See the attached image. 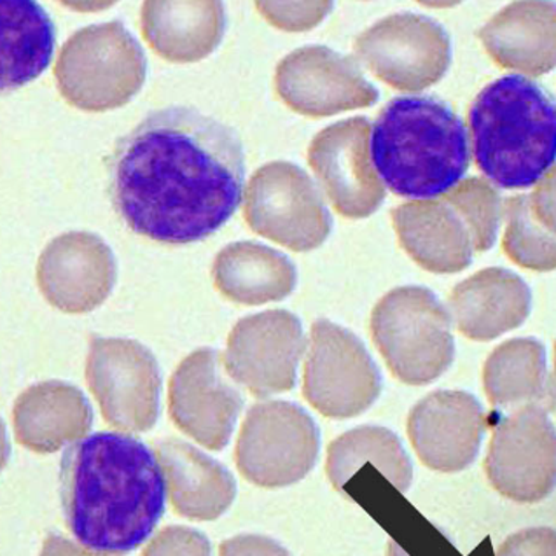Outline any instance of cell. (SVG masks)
Here are the masks:
<instances>
[{"mask_svg":"<svg viewBox=\"0 0 556 556\" xmlns=\"http://www.w3.org/2000/svg\"><path fill=\"white\" fill-rule=\"evenodd\" d=\"M109 198L142 237L170 245L202 242L242 202L245 156L237 131L193 108L149 113L116 140Z\"/></svg>","mask_w":556,"mask_h":556,"instance_id":"1","label":"cell"},{"mask_svg":"<svg viewBox=\"0 0 556 556\" xmlns=\"http://www.w3.org/2000/svg\"><path fill=\"white\" fill-rule=\"evenodd\" d=\"M165 478L142 441L97 432L63 454L60 498L71 534L88 549L130 553L165 513Z\"/></svg>","mask_w":556,"mask_h":556,"instance_id":"2","label":"cell"},{"mask_svg":"<svg viewBox=\"0 0 556 556\" xmlns=\"http://www.w3.org/2000/svg\"><path fill=\"white\" fill-rule=\"evenodd\" d=\"M371 157L378 176L395 194L431 200L448 193L466 174V126L440 100L397 97L372 126Z\"/></svg>","mask_w":556,"mask_h":556,"instance_id":"3","label":"cell"},{"mask_svg":"<svg viewBox=\"0 0 556 556\" xmlns=\"http://www.w3.org/2000/svg\"><path fill=\"white\" fill-rule=\"evenodd\" d=\"M476 165L504 189L543 179L556 160V103L523 76L490 83L469 111Z\"/></svg>","mask_w":556,"mask_h":556,"instance_id":"4","label":"cell"},{"mask_svg":"<svg viewBox=\"0 0 556 556\" xmlns=\"http://www.w3.org/2000/svg\"><path fill=\"white\" fill-rule=\"evenodd\" d=\"M146 74L142 46L117 20L88 25L68 37L54 67L63 99L88 113L130 102L144 85Z\"/></svg>","mask_w":556,"mask_h":556,"instance_id":"5","label":"cell"},{"mask_svg":"<svg viewBox=\"0 0 556 556\" xmlns=\"http://www.w3.org/2000/svg\"><path fill=\"white\" fill-rule=\"evenodd\" d=\"M371 337L387 366L408 386H427L452 366V319L434 292L406 286L378 301Z\"/></svg>","mask_w":556,"mask_h":556,"instance_id":"6","label":"cell"},{"mask_svg":"<svg viewBox=\"0 0 556 556\" xmlns=\"http://www.w3.org/2000/svg\"><path fill=\"white\" fill-rule=\"evenodd\" d=\"M319 450V427L300 404L266 401L245 415L235 457L245 480L263 489H282L314 469Z\"/></svg>","mask_w":556,"mask_h":556,"instance_id":"7","label":"cell"},{"mask_svg":"<svg viewBox=\"0 0 556 556\" xmlns=\"http://www.w3.org/2000/svg\"><path fill=\"white\" fill-rule=\"evenodd\" d=\"M243 214L257 235L296 252L319 248L332 228L317 185L288 162L268 163L252 176Z\"/></svg>","mask_w":556,"mask_h":556,"instance_id":"8","label":"cell"},{"mask_svg":"<svg viewBox=\"0 0 556 556\" xmlns=\"http://www.w3.org/2000/svg\"><path fill=\"white\" fill-rule=\"evenodd\" d=\"M86 381L109 426L125 432L156 426L162 372L148 346L126 338L91 337Z\"/></svg>","mask_w":556,"mask_h":556,"instance_id":"9","label":"cell"},{"mask_svg":"<svg viewBox=\"0 0 556 556\" xmlns=\"http://www.w3.org/2000/svg\"><path fill=\"white\" fill-rule=\"evenodd\" d=\"M380 392V369L363 341L331 320H315L303 378L306 401L324 417L352 418L371 408Z\"/></svg>","mask_w":556,"mask_h":556,"instance_id":"10","label":"cell"},{"mask_svg":"<svg viewBox=\"0 0 556 556\" xmlns=\"http://www.w3.org/2000/svg\"><path fill=\"white\" fill-rule=\"evenodd\" d=\"M355 56L395 90L420 91L440 81L452 60L450 37L424 14L397 13L364 30Z\"/></svg>","mask_w":556,"mask_h":556,"instance_id":"11","label":"cell"},{"mask_svg":"<svg viewBox=\"0 0 556 556\" xmlns=\"http://www.w3.org/2000/svg\"><path fill=\"white\" fill-rule=\"evenodd\" d=\"M484 472L498 494L534 504L556 486V429L539 404H526L494 427Z\"/></svg>","mask_w":556,"mask_h":556,"instance_id":"12","label":"cell"},{"mask_svg":"<svg viewBox=\"0 0 556 556\" xmlns=\"http://www.w3.org/2000/svg\"><path fill=\"white\" fill-rule=\"evenodd\" d=\"M305 346V332L296 315L288 309H268L235 324L225 366L229 377L251 394L268 397L294 389Z\"/></svg>","mask_w":556,"mask_h":556,"instance_id":"13","label":"cell"},{"mask_svg":"<svg viewBox=\"0 0 556 556\" xmlns=\"http://www.w3.org/2000/svg\"><path fill=\"white\" fill-rule=\"evenodd\" d=\"M225 355L200 349L177 366L168 387V412L180 431L205 448L228 446L243 397L229 380Z\"/></svg>","mask_w":556,"mask_h":556,"instance_id":"14","label":"cell"},{"mask_svg":"<svg viewBox=\"0 0 556 556\" xmlns=\"http://www.w3.org/2000/svg\"><path fill=\"white\" fill-rule=\"evenodd\" d=\"M371 126L366 117L334 123L315 135L308 163L341 216L363 219L386 200V186L371 162Z\"/></svg>","mask_w":556,"mask_h":556,"instance_id":"15","label":"cell"},{"mask_svg":"<svg viewBox=\"0 0 556 556\" xmlns=\"http://www.w3.org/2000/svg\"><path fill=\"white\" fill-rule=\"evenodd\" d=\"M275 86L292 111L312 117L368 108L380 97L354 59L326 46H305L288 54L278 63Z\"/></svg>","mask_w":556,"mask_h":556,"instance_id":"16","label":"cell"},{"mask_svg":"<svg viewBox=\"0 0 556 556\" xmlns=\"http://www.w3.org/2000/svg\"><path fill=\"white\" fill-rule=\"evenodd\" d=\"M117 263L99 235L68 231L51 240L37 263V283L51 305L86 314L113 292Z\"/></svg>","mask_w":556,"mask_h":556,"instance_id":"17","label":"cell"},{"mask_svg":"<svg viewBox=\"0 0 556 556\" xmlns=\"http://www.w3.org/2000/svg\"><path fill=\"white\" fill-rule=\"evenodd\" d=\"M486 417L480 401L463 391H435L415 404L408 435L432 471H464L480 454Z\"/></svg>","mask_w":556,"mask_h":556,"instance_id":"18","label":"cell"},{"mask_svg":"<svg viewBox=\"0 0 556 556\" xmlns=\"http://www.w3.org/2000/svg\"><path fill=\"white\" fill-rule=\"evenodd\" d=\"M392 223L404 251L432 274H458L481 252L471 217L450 191L395 206Z\"/></svg>","mask_w":556,"mask_h":556,"instance_id":"19","label":"cell"},{"mask_svg":"<svg viewBox=\"0 0 556 556\" xmlns=\"http://www.w3.org/2000/svg\"><path fill=\"white\" fill-rule=\"evenodd\" d=\"M14 435L36 454H54L90 432L93 409L77 387L41 381L28 387L14 403Z\"/></svg>","mask_w":556,"mask_h":556,"instance_id":"20","label":"cell"},{"mask_svg":"<svg viewBox=\"0 0 556 556\" xmlns=\"http://www.w3.org/2000/svg\"><path fill=\"white\" fill-rule=\"evenodd\" d=\"M448 303L464 337L489 341L526 323L532 292L509 269L486 268L458 283Z\"/></svg>","mask_w":556,"mask_h":556,"instance_id":"21","label":"cell"},{"mask_svg":"<svg viewBox=\"0 0 556 556\" xmlns=\"http://www.w3.org/2000/svg\"><path fill=\"white\" fill-rule=\"evenodd\" d=\"M154 454L165 472L172 506L197 521L217 520L237 497V481L223 464L185 441L163 440Z\"/></svg>","mask_w":556,"mask_h":556,"instance_id":"22","label":"cell"},{"mask_svg":"<svg viewBox=\"0 0 556 556\" xmlns=\"http://www.w3.org/2000/svg\"><path fill=\"white\" fill-rule=\"evenodd\" d=\"M484 50L503 67L543 76L556 67L555 2H515L480 30Z\"/></svg>","mask_w":556,"mask_h":556,"instance_id":"23","label":"cell"},{"mask_svg":"<svg viewBox=\"0 0 556 556\" xmlns=\"http://www.w3.org/2000/svg\"><path fill=\"white\" fill-rule=\"evenodd\" d=\"M142 34L163 59L189 63L214 53L226 31L223 2H144Z\"/></svg>","mask_w":556,"mask_h":556,"instance_id":"24","label":"cell"},{"mask_svg":"<svg viewBox=\"0 0 556 556\" xmlns=\"http://www.w3.org/2000/svg\"><path fill=\"white\" fill-rule=\"evenodd\" d=\"M217 291L242 305H263L288 298L298 282L296 266L282 252L256 242H235L212 266Z\"/></svg>","mask_w":556,"mask_h":556,"instance_id":"25","label":"cell"},{"mask_svg":"<svg viewBox=\"0 0 556 556\" xmlns=\"http://www.w3.org/2000/svg\"><path fill=\"white\" fill-rule=\"evenodd\" d=\"M2 90L22 88L50 65L54 27L31 0H2Z\"/></svg>","mask_w":556,"mask_h":556,"instance_id":"26","label":"cell"},{"mask_svg":"<svg viewBox=\"0 0 556 556\" xmlns=\"http://www.w3.org/2000/svg\"><path fill=\"white\" fill-rule=\"evenodd\" d=\"M371 463L400 492H406L413 480V466L403 443L386 427L363 426L341 434L328 448L329 480L343 492L359 467Z\"/></svg>","mask_w":556,"mask_h":556,"instance_id":"27","label":"cell"},{"mask_svg":"<svg viewBox=\"0 0 556 556\" xmlns=\"http://www.w3.org/2000/svg\"><path fill=\"white\" fill-rule=\"evenodd\" d=\"M546 349L535 338H515L498 345L484 363V392L495 408L526 406L546 392Z\"/></svg>","mask_w":556,"mask_h":556,"instance_id":"28","label":"cell"},{"mask_svg":"<svg viewBox=\"0 0 556 556\" xmlns=\"http://www.w3.org/2000/svg\"><path fill=\"white\" fill-rule=\"evenodd\" d=\"M506 233L504 252L516 265L534 271L556 268V233L549 231L532 211L530 197H513L504 203Z\"/></svg>","mask_w":556,"mask_h":556,"instance_id":"29","label":"cell"},{"mask_svg":"<svg viewBox=\"0 0 556 556\" xmlns=\"http://www.w3.org/2000/svg\"><path fill=\"white\" fill-rule=\"evenodd\" d=\"M256 5L271 25L289 31L309 30L332 10V2H257Z\"/></svg>","mask_w":556,"mask_h":556,"instance_id":"30","label":"cell"},{"mask_svg":"<svg viewBox=\"0 0 556 556\" xmlns=\"http://www.w3.org/2000/svg\"><path fill=\"white\" fill-rule=\"evenodd\" d=\"M142 556H212V546L200 530L172 526L151 539Z\"/></svg>","mask_w":556,"mask_h":556,"instance_id":"31","label":"cell"},{"mask_svg":"<svg viewBox=\"0 0 556 556\" xmlns=\"http://www.w3.org/2000/svg\"><path fill=\"white\" fill-rule=\"evenodd\" d=\"M497 556H556V530L547 527L520 530L501 544Z\"/></svg>","mask_w":556,"mask_h":556,"instance_id":"32","label":"cell"},{"mask_svg":"<svg viewBox=\"0 0 556 556\" xmlns=\"http://www.w3.org/2000/svg\"><path fill=\"white\" fill-rule=\"evenodd\" d=\"M220 556H291V553L265 535L245 534L226 539L219 547Z\"/></svg>","mask_w":556,"mask_h":556,"instance_id":"33","label":"cell"},{"mask_svg":"<svg viewBox=\"0 0 556 556\" xmlns=\"http://www.w3.org/2000/svg\"><path fill=\"white\" fill-rule=\"evenodd\" d=\"M532 211L549 231L556 233V165L539 180L538 188L530 197Z\"/></svg>","mask_w":556,"mask_h":556,"instance_id":"34","label":"cell"},{"mask_svg":"<svg viewBox=\"0 0 556 556\" xmlns=\"http://www.w3.org/2000/svg\"><path fill=\"white\" fill-rule=\"evenodd\" d=\"M39 556H123L113 553L93 552L83 544L74 543L71 539L60 534H48L42 543V552Z\"/></svg>","mask_w":556,"mask_h":556,"instance_id":"35","label":"cell"},{"mask_svg":"<svg viewBox=\"0 0 556 556\" xmlns=\"http://www.w3.org/2000/svg\"><path fill=\"white\" fill-rule=\"evenodd\" d=\"M547 397H549V406H552L553 412L556 413V343H555V368H553L552 378H549V383H547Z\"/></svg>","mask_w":556,"mask_h":556,"instance_id":"36","label":"cell"}]
</instances>
